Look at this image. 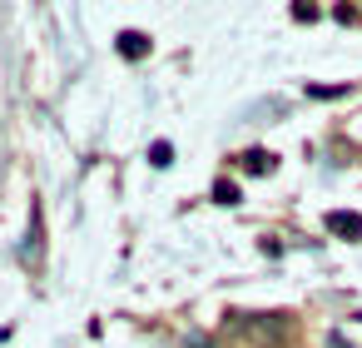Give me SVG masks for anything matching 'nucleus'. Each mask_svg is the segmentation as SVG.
Returning <instances> with one entry per match:
<instances>
[{
    "label": "nucleus",
    "instance_id": "obj_2",
    "mask_svg": "<svg viewBox=\"0 0 362 348\" xmlns=\"http://www.w3.org/2000/svg\"><path fill=\"white\" fill-rule=\"evenodd\" d=\"M119 55H124V60H144V55H149V40H144L139 30H124V35H119Z\"/></svg>",
    "mask_w": 362,
    "mask_h": 348
},
{
    "label": "nucleus",
    "instance_id": "obj_1",
    "mask_svg": "<svg viewBox=\"0 0 362 348\" xmlns=\"http://www.w3.org/2000/svg\"><path fill=\"white\" fill-rule=\"evenodd\" d=\"M327 229H332V234H342V239H362V214L332 209V214H327Z\"/></svg>",
    "mask_w": 362,
    "mask_h": 348
},
{
    "label": "nucleus",
    "instance_id": "obj_6",
    "mask_svg": "<svg viewBox=\"0 0 362 348\" xmlns=\"http://www.w3.org/2000/svg\"><path fill=\"white\" fill-rule=\"evenodd\" d=\"M149 164H159V169H164V164H174V150H169V145L159 140V145L149 150Z\"/></svg>",
    "mask_w": 362,
    "mask_h": 348
},
{
    "label": "nucleus",
    "instance_id": "obj_5",
    "mask_svg": "<svg viewBox=\"0 0 362 348\" xmlns=\"http://www.w3.org/2000/svg\"><path fill=\"white\" fill-rule=\"evenodd\" d=\"M308 95L313 100H337V95H347V85H308Z\"/></svg>",
    "mask_w": 362,
    "mask_h": 348
},
{
    "label": "nucleus",
    "instance_id": "obj_4",
    "mask_svg": "<svg viewBox=\"0 0 362 348\" xmlns=\"http://www.w3.org/2000/svg\"><path fill=\"white\" fill-rule=\"evenodd\" d=\"M214 199H218V204H238V184H233V179H218V184H214Z\"/></svg>",
    "mask_w": 362,
    "mask_h": 348
},
{
    "label": "nucleus",
    "instance_id": "obj_3",
    "mask_svg": "<svg viewBox=\"0 0 362 348\" xmlns=\"http://www.w3.org/2000/svg\"><path fill=\"white\" fill-rule=\"evenodd\" d=\"M243 169H248V174H268V169H273V155H268V150H248V155H243Z\"/></svg>",
    "mask_w": 362,
    "mask_h": 348
}]
</instances>
